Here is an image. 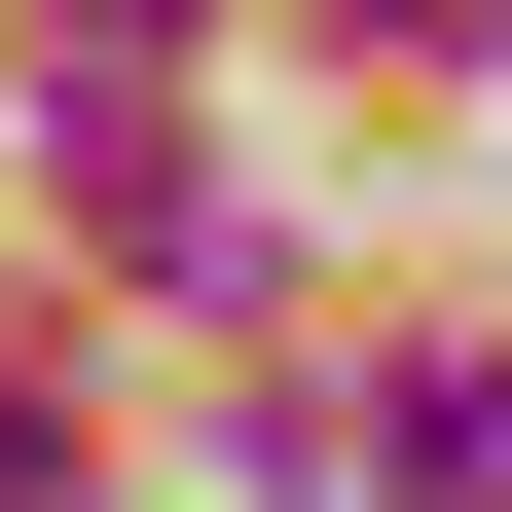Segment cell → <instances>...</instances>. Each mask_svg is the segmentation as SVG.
<instances>
[{"instance_id": "2", "label": "cell", "mask_w": 512, "mask_h": 512, "mask_svg": "<svg viewBox=\"0 0 512 512\" xmlns=\"http://www.w3.org/2000/svg\"><path fill=\"white\" fill-rule=\"evenodd\" d=\"M74 476H110V439H74V403H0V512H74Z\"/></svg>"}, {"instance_id": "1", "label": "cell", "mask_w": 512, "mask_h": 512, "mask_svg": "<svg viewBox=\"0 0 512 512\" xmlns=\"http://www.w3.org/2000/svg\"><path fill=\"white\" fill-rule=\"evenodd\" d=\"M366 512H512V366H366Z\"/></svg>"}]
</instances>
